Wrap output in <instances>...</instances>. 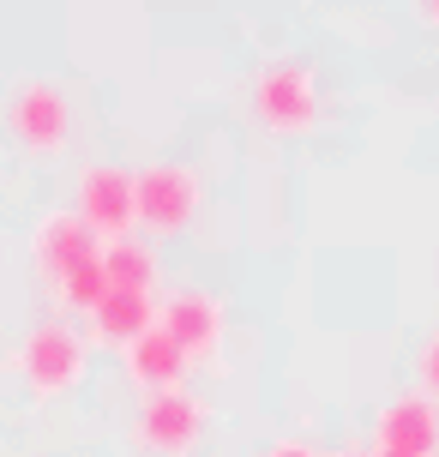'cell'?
<instances>
[{"label":"cell","instance_id":"6da1fadb","mask_svg":"<svg viewBox=\"0 0 439 457\" xmlns=\"http://www.w3.org/2000/svg\"><path fill=\"white\" fill-rule=\"evenodd\" d=\"M205 205V181L186 162H151L133 175V223H145L151 235H181Z\"/></svg>","mask_w":439,"mask_h":457},{"label":"cell","instance_id":"7a4b0ae2","mask_svg":"<svg viewBox=\"0 0 439 457\" xmlns=\"http://www.w3.org/2000/svg\"><path fill=\"white\" fill-rule=\"evenodd\" d=\"M85 367H91V349L61 320L37 325L19 343V373H24V386H30V397H61V391H72L85 379Z\"/></svg>","mask_w":439,"mask_h":457},{"label":"cell","instance_id":"3957f363","mask_svg":"<svg viewBox=\"0 0 439 457\" xmlns=\"http://www.w3.org/2000/svg\"><path fill=\"white\" fill-rule=\"evenodd\" d=\"M253 103L271 133L301 138V133H313V120H319V79H313L307 61H271L253 79Z\"/></svg>","mask_w":439,"mask_h":457},{"label":"cell","instance_id":"277c9868","mask_svg":"<svg viewBox=\"0 0 439 457\" xmlns=\"http://www.w3.org/2000/svg\"><path fill=\"white\" fill-rule=\"evenodd\" d=\"M199 434H205V403L186 391H151L133 421V439L151 457H186L199 445Z\"/></svg>","mask_w":439,"mask_h":457},{"label":"cell","instance_id":"5b68a950","mask_svg":"<svg viewBox=\"0 0 439 457\" xmlns=\"http://www.w3.org/2000/svg\"><path fill=\"white\" fill-rule=\"evenodd\" d=\"M79 217L96 241H120L133 235V169H115V162H85L79 169Z\"/></svg>","mask_w":439,"mask_h":457},{"label":"cell","instance_id":"8992f818","mask_svg":"<svg viewBox=\"0 0 439 457\" xmlns=\"http://www.w3.org/2000/svg\"><path fill=\"white\" fill-rule=\"evenodd\" d=\"M6 127H12V138H19L24 151H61L72 138V109L54 85L24 79L19 91L6 96Z\"/></svg>","mask_w":439,"mask_h":457},{"label":"cell","instance_id":"52a82bcc","mask_svg":"<svg viewBox=\"0 0 439 457\" xmlns=\"http://www.w3.org/2000/svg\"><path fill=\"white\" fill-rule=\"evenodd\" d=\"M157 331L181 349L186 361H193V355L205 361V355H217V343L229 331V325H223V301L205 295V289H175V295L157 301Z\"/></svg>","mask_w":439,"mask_h":457},{"label":"cell","instance_id":"ba28073f","mask_svg":"<svg viewBox=\"0 0 439 457\" xmlns=\"http://www.w3.org/2000/svg\"><path fill=\"white\" fill-rule=\"evenodd\" d=\"M96 253H103V241L85 228L79 211H43L37 228H30V259H37V271H43L48 289H54L61 277H72L79 265H91Z\"/></svg>","mask_w":439,"mask_h":457},{"label":"cell","instance_id":"9c48e42d","mask_svg":"<svg viewBox=\"0 0 439 457\" xmlns=\"http://www.w3.org/2000/svg\"><path fill=\"white\" fill-rule=\"evenodd\" d=\"M373 452L397 457H439V403L434 397H397L373 415Z\"/></svg>","mask_w":439,"mask_h":457},{"label":"cell","instance_id":"30bf717a","mask_svg":"<svg viewBox=\"0 0 439 457\" xmlns=\"http://www.w3.org/2000/svg\"><path fill=\"white\" fill-rule=\"evenodd\" d=\"M120 355H127V379H133V386H139L145 397H151V391H181L186 355H181V349H175L169 337H162L157 325H151V331H145L139 343H127Z\"/></svg>","mask_w":439,"mask_h":457},{"label":"cell","instance_id":"8fae6325","mask_svg":"<svg viewBox=\"0 0 439 457\" xmlns=\"http://www.w3.org/2000/svg\"><path fill=\"white\" fill-rule=\"evenodd\" d=\"M91 325H96V343L127 349V343H139L145 331L157 325V301L139 295V289H109V295L91 307Z\"/></svg>","mask_w":439,"mask_h":457},{"label":"cell","instance_id":"7c38bea8","mask_svg":"<svg viewBox=\"0 0 439 457\" xmlns=\"http://www.w3.org/2000/svg\"><path fill=\"white\" fill-rule=\"evenodd\" d=\"M96 265H103V277H109V289H139V295H151V283H157V247L139 241V235L103 241Z\"/></svg>","mask_w":439,"mask_h":457},{"label":"cell","instance_id":"4fadbf2b","mask_svg":"<svg viewBox=\"0 0 439 457\" xmlns=\"http://www.w3.org/2000/svg\"><path fill=\"white\" fill-rule=\"evenodd\" d=\"M54 295L67 301L72 313H85V320H91V307L109 295V277H103V265L91 259V265H79L72 277H61V283H54Z\"/></svg>","mask_w":439,"mask_h":457},{"label":"cell","instance_id":"5bb4252c","mask_svg":"<svg viewBox=\"0 0 439 457\" xmlns=\"http://www.w3.org/2000/svg\"><path fill=\"white\" fill-rule=\"evenodd\" d=\"M416 373H421V386H427V397H439V331L427 343H421V355H416Z\"/></svg>","mask_w":439,"mask_h":457},{"label":"cell","instance_id":"9a60e30c","mask_svg":"<svg viewBox=\"0 0 439 457\" xmlns=\"http://www.w3.org/2000/svg\"><path fill=\"white\" fill-rule=\"evenodd\" d=\"M259 457H325V452H313L307 439H277V445H265Z\"/></svg>","mask_w":439,"mask_h":457},{"label":"cell","instance_id":"2e32d148","mask_svg":"<svg viewBox=\"0 0 439 457\" xmlns=\"http://www.w3.org/2000/svg\"><path fill=\"white\" fill-rule=\"evenodd\" d=\"M427 24H439V0H434V6H427Z\"/></svg>","mask_w":439,"mask_h":457},{"label":"cell","instance_id":"e0dca14e","mask_svg":"<svg viewBox=\"0 0 439 457\" xmlns=\"http://www.w3.org/2000/svg\"><path fill=\"white\" fill-rule=\"evenodd\" d=\"M337 457H373V452H337Z\"/></svg>","mask_w":439,"mask_h":457},{"label":"cell","instance_id":"ac0fdd59","mask_svg":"<svg viewBox=\"0 0 439 457\" xmlns=\"http://www.w3.org/2000/svg\"><path fill=\"white\" fill-rule=\"evenodd\" d=\"M373 457H397V452H373Z\"/></svg>","mask_w":439,"mask_h":457}]
</instances>
